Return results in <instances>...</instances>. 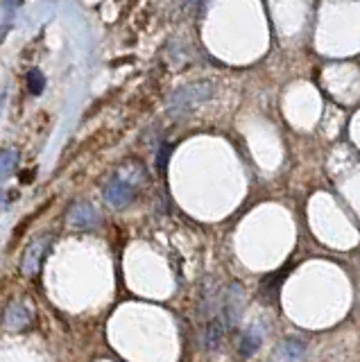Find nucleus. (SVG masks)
Here are the masks:
<instances>
[{"label":"nucleus","mask_w":360,"mask_h":362,"mask_svg":"<svg viewBox=\"0 0 360 362\" xmlns=\"http://www.w3.org/2000/svg\"><path fill=\"white\" fill-rule=\"evenodd\" d=\"M30 322H32V315L28 310V305L21 303V301L9 303V308L3 315V326L7 328V331H14V333L23 331L25 326H30Z\"/></svg>","instance_id":"obj_6"},{"label":"nucleus","mask_w":360,"mask_h":362,"mask_svg":"<svg viewBox=\"0 0 360 362\" xmlns=\"http://www.w3.org/2000/svg\"><path fill=\"white\" fill-rule=\"evenodd\" d=\"M222 335H224V322L222 320H213L207 326V331H204V344L213 351L216 346H220Z\"/></svg>","instance_id":"obj_8"},{"label":"nucleus","mask_w":360,"mask_h":362,"mask_svg":"<svg viewBox=\"0 0 360 362\" xmlns=\"http://www.w3.org/2000/svg\"><path fill=\"white\" fill-rule=\"evenodd\" d=\"M28 88L32 95H39L43 88H46V77H43V73L39 71V68H32V71L28 73Z\"/></svg>","instance_id":"obj_11"},{"label":"nucleus","mask_w":360,"mask_h":362,"mask_svg":"<svg viewBox=\"0 0 360 362\" xmlns=\"http://www.w3.org/2000/svg\"><path fill=\"white\" fill-rule=\"evenodd\" d=\"M243 303H245L243 288L238 286V283H231L227 294H224V301H222V322H224V326H231V324L238 322Z\"/></svg>","instance_id":"obj_4"},{"label":"nucleus","mask_w":360,"mask_h":362,"mask_svg":"<svg viewBox=\"0 0 360 362\" xmlns=\"http://www.w3.org/2000/svg\"><path fill=\"white\" fill-rule=\"evenodd\" d=\"M98 220H100V215L93 209V204H88V202L73 204L69 213H66V222L75 226V229H88V226L98 224Z\"/></svg>","instance_id":"obj_5"},{"label":"nucleus","mask_w":360,"mask_h":362,"mask_svg":"<svg viewBox=\"0 0 360 362\" xmlns=\"http://www.w3.org/2000/svg\"><path fill=\"white\" fill-rule=\"evenodd\" d=\"M211 95H213V86L209 82L188 84L184 88L175 90L173 98L168 100V111H170L173 116H184V113L199 107L202 102H207Z\"/></svg>","instance_id":"obj_1"},{"label":"nucleus","mask_w":360,"mask_h":362,"mask_svg":"<svg viewBox=\"0 0 360 362\" xmlns=\"http://www.w3.org/2000/svg\"><path fill=\"white\" fill-rule=\"evenodd\" d=\"M52 245V235H41V238H35L28 249L23 252V258H21V272H23L25 276H35L37 272L41 269L43 260H46V254Z\"/></svg>","instance_id":"obj_2"},{"label":"nucleus","mask_w":360,"mask_h":362,"mask_svg":"<svg viewBox=\"0 0 360 362\" xmlns=\"http://www.w3.org/2000/svg\"><path fill=\"white\" fill-rule=\"evenodd\" d=\"M286 272H288V267H286V269H281V272H277V274H269V276L263 281L261 294H263V299H265V301H277L279 290H281V283L286 281Z\"/></svg>","instance_id":"obj_7"},{"label":"nucleus","mask_w":360,"mask_h":362,"mask_svg":"<svg viewBox=\"0 0 360 362\" xmlns=\"http://www.w3.org/2000/svg\"><path fill=\"white\" fill-rule=\"evenodd\" d=\"M16 161H18V154L14 150H3V152H0V179L12 173V168L16 165Z\"/></svg>","instance_id":"obj_12"},{"label":"nucleus","mask_w":360,"mask_h":362,"mask_svg":"<svg viewBox=\"0 0 360 362\" xmlns=\"http://www.w3.org/2000/svg\"><path fill=\"white\" fill-rule=\"evenodd\" d=\"M261 344V337H258L256 333H254V328H250L243 337H240V354H243V358H247V356H252L254 354V349Z\"/></svg>","instance_id":"obj_10"},{"label":"nucleus","mask_w":360,"mask_h":362,"mask_svg":"<svg viewBox=\"0 0 360 362\" xmlns=\"http://www.w3.org/2000/svg\"><path fill=\"white\" fill-rule=\"evenodd\" d=\"M303 354H306V346H303L299 339H286V342L281 344V356L288 362H301Z\"/></svg>","instance_id":"obj_9"},{"label":"nucleus","mask_w":360,"mask_h":362,"mask_svg":"<svg viewBox=\"0 0 360 362\" xmlns=\"http://www.w3.org/2000/svg\"><path fill=\"white\" fill-rule=\"evenodd\" d=\"M134 192H137L134 181L129 177L118 173V175L111 177L109 184L105 186V202L109 204V206H114V209H122L134 199Z\"/></svg>","instance_id":"obj_3"}]
</instances>
